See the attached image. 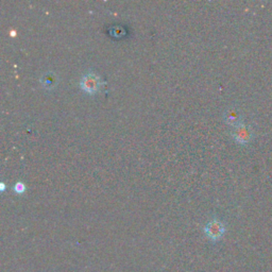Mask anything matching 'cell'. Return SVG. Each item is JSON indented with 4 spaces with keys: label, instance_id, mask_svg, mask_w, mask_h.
Listing matches in <instances>:
<instances>
[{
    "label": "cell",
    "instance_id": "1",
    "mask_svg": "<svg viewBox=\"0 0 272 272\" xmlns=\"http://www.w3.org/2000/svg\"><path fill=\"white\" fill-rule=\"evenodd\" d=\"M80 86L84 92L88 94H96L102 86V80L97 74L90 71L82 77Z\"/></svg>",
    "mask_w": 272,
    "mask_h": 272
},
{
    "label": "cell",
    "instance_id": "2",
    "mask_svg": "<svg viewBox=\"0 0 272 272\" xmlns=\"http://www.w3.org/2000/svg\"><path fill=\"white\" fill-rule=\"evenodd\" d=\"M233 138L235 142L240 144V145H246L252 140V130L250 129V127L246 126L245 124H241L238 127L234 128V131L232 133Z\"/></svg>",
    "mask_w": 272,
    "mask_h": 272
},
{
    "label": "cell",
    "instance_id": "3",
    "mask_svg": "<svg viewBox=\"0 0 272 272\" xmlns=\"http://www.w3.org/2000/svg\"><path fill=\"white\" fill-rule=\"evenodd\" d=\"M224 121L232 127H238L240 125L243 124V120H242V114L240 110L237 108H229L224 111Z\"/></svg>",
    "mask_w": 272,
    "mask_h": 272
},
{
    "label": "cell",
    "instance_id": "4",
    "mask_svg": "<svg viewBox=\"0 0 272 272\" xmlns=\"http://www.w3.org/2000/svg\"><path fill=\"white\" fill-rule=\"evenodd\" d=\"M205 233L209 238L217 240L224 235V225L219 220H212L205 226Z\"/></svg>",
    "mask_w": 272,
    "mask_h": 272
},
{
    "label": "cell",
    "instance_id": "5",
    "mask_svg": "<svg viewBox=\"0 0 272 272\" xmlns=\"http://www.w3.org/2000/svg\"><path fill=\"white\" fill-rule=\"evenodd\" d=\"M41 83L43 87L47 88V90H52L58 84V76L53 71H47L42 76Z\"/></svg>",
    "mask_w": 272,
    "mask_h": 272
},
{
    "label": "cell",
    "instance_id": "6",
    "mask_svg": "<svg viewBox=\"0 0 272 272\" xmlns=\"http://www.w3.org/2000/svg\"><path fill=\"white\" fill-rule=\"evenodd\" d=\"M14 191L17 192V193H23L26 191V185L24 183L21 182H17L16 184L14 185Z\"/></svg>",
    "mask_w": 272,
    "mask_h": 272
},
{
    "label": "cell",
    "instance_id": "7",
    "mask_svg": "<svg viewBox=\"0 0 272 272\" xmlns=\"http://www.w3.org/2000/svg\"><path fill=\"white\" fill-rule=\"evenodd\" d=\"M112 34H113L114 36H120V35L125 34V30H124L121 27L115 26V27L113 28V29H112Z\"/></svg>",
    "mask_w": 272,
    "mask_h": 272
},
{
    "label": "cell",
    "instance_id": "8",
    "mask_svg": "<svg viewBox=\"0 0 272 272\" xmlns=\"http://www.w3.org/2000/svg\"><path fill=\"white\" fill-rule=\"evenodd\" d=\"M1 190H2V191L4 190V184H3V183H1Z\"/></svg>",
    "mask_w": 272,
    "mask_h": 272
}]
</instances>
